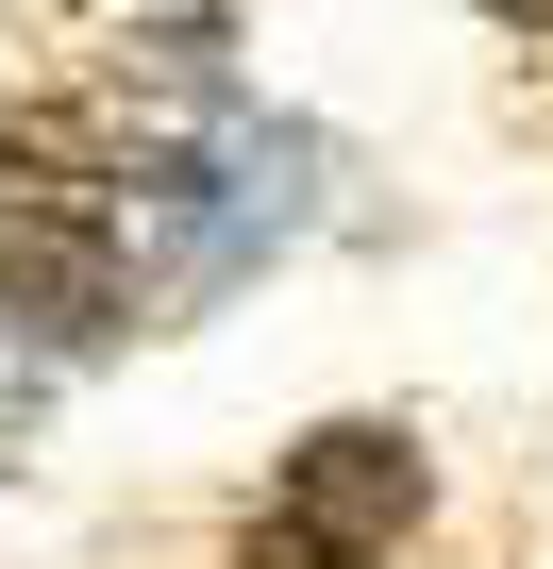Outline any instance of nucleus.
Segmentation results:
<instances>
[{"mask_svg":"<svg viewBox=\"0 0 553 569\" xmlns=\"http://www.w3.org/2000/svg\"><path fill=\"white\" fill-rule=\"evenodd\" d=\"M419 536V436L403 419H319L286 452V502L251 519V569H386Z\"/></svg>","mask_w":553,"mask_h":569,"instance_id":"nucleus-1","label":"nucleus"},{"mask_svg":"<svg viewBox=\"0 0 553 569\" xmlns=\"http://www.w3.org/2000/svg\"><path fill=\"white\" fill-rule=\"evenodd\" d=\"M0 319L34 352H101L135 319V251L101 201H0Z\"/></svg>","mask_w":553,"mask_h":569,"instance_id":"nucleus-2","label":"nucleus"},{"mask_svg":"<svg viewBox=\"0 0 553 569\" xmlns=\"http://www.w3.org/2000/svg\"><path fill=\"white\" fill-rule=\"evenodd\" d=\"M18 402H34V352H18V336H0V419H18Z\"/></svg>","mask_w":553,"mask_h":569,"instance_id":"nucleus-3","label":"nucleus"},{"mask_svg":"<svg viewBox=\"0 0 553 569\" xmlns=\"http://www.w3.org/2000/svg\"><path fill=\"white\" fill-rule=\"evenodd\" d=\"M486 18H503V34H553V0H486Z\"/></svg>","mask_w":553,"mask_h":569,"instance_id":"nucleus-4","label":"nucleus"}]
</instances>
